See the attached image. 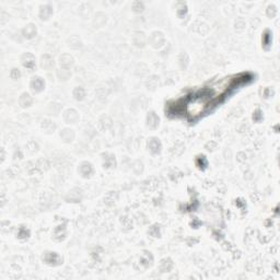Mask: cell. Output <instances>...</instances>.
<instances>
[{
	"instance_id": "obj_6",
	"label": "cell",
	"mask_w": 280,
	"mask_h": 280,
	"mask_svg": "<svg viewBox=\"0 0 280 280\" xmlns=\"http://www.w3.org/2000/svg\"><path fill=\"white\" fill-rule=\"evenodd\" d=\"M270 44H271V34H270L269 31H267L264 35H263V45H264L265 48L268 49Z\"/></svg>"
},
{
	"instance_id": "obj_8",
	"label": "cell",
	"mask_w": 280,
	"mask_h": 280,
	"mask_svg": "<svg viewBox=\"0 0 280 280\" xmlns=\"http://www.w3.org/2000/svg\"><path fill=\"white\" fill-rule=\"evenodd\" d=\"M52 8L49 7V5H47V7H45V8H43L42 9V11H41V16H42V19H48V16H50V13H52Z\"/></svg>"
},
{
	"instance_id": "obj_1",
	"label": "cell",
	"mask_w": 280,
	"mask_h": 280,
	"mask_svg": "<svg viewBox=\"0 0 280 280\" xmlns=\"http://www.w3.org/2000/svg\"><path fill=\"white\" fill-rule=\"evenodd\" d=\"M149 148L151 150V152L153 153H158L161 149V143L159 141V139L157 138H152L149 141Z\"/></svg>"
},
{
	"instance_id": "obj_3",
	"label": "cell",
	"mask_w": 280,
	"mask_h": 280,
	"mask_svg": "<svg viewBox=\"0 0 280 280\" xmlns=\"http://www.w3.org/2000/svg\"><path fill=\"white\" fill-rule=\"evenodd\" d=\"M148 125L151 128H155L159 125V117L155 115V113H150L148 115Z\"/></svg>"
},
{
	"instance_id": "obj_9",
	"label": "cell",
	"mask_w": 280,
	"mask_h": 280,
	"mask_svg": "<svg viewBox=\"0 0 280 280\" xmlns=\"http://www.w3.org/2000/svg\"><path fill=\"white\" fill-rule=\"evenodd\" d=\"M24 34L27 37H32V36H34L36 34V29L33 25H29L24 30Z\"/></svg>"
},
{
	"instance_id": "obj_2",
	"label": "cell",
	"mask_w": 280,
	"mask_h": 280,
	"mask_svg": "<svg viewBox=\"0 0 280 280\" xmlns=\"http://www.w3.org/2000/svg\"><path fill=\"white\" fill-rule=\"evenodd\" d=\"M32 89L36 92H40V91L43 90L44 88V81L41 78H34V80L32 81Z\"/></svg>"
},
{
	"instance_id": "obj_13",
	"label": "cell",
	"mask_w": 280,
	"mask_h": 280,
	"mask_svg": "<svg viewBox=\"0 0 280 280\" xmlns=\"http://www.w3.org/2000/svg\"><path fill=\"white\" fill-rule=\"evenodd\" d=\"M11 77H12V78H19L20 71L18 70V69H13V70H12V74H11Z\"/></svg>"
},
{
	"instance_id": "obj_10",
	"label": "cell",
	"mask_w": 280,
	"mask_h": 280,
	"mask_svg": "<svg viewBox=\"0 0 280 280\" xmlns=\"http://www.w3.org/2000/svg\"><path fill=\"white\" fill-rule=\"evenodd\" d=\"M74 95L76 96L77 100H82L83 96H85V90L82 88H77L74 92Z\"/></svg>"
},
{
	"instance_id": "obj_11",
	"label": "cell",
	"mask_w": 280,
	"mask_h": 280,
	"mask_svg": "<svg viewBox=\"0 0 280 280\" xmlns=\"http://www.w3.org/2000/svg\"><path fill=\"white\" fill-rule=\"evenodd\" d=\"M196 163H197V165L200 168V169L204 170L205 168L207 166V160L205 157H198V159H197V161H196Z\"/></svg>"
},
{
	"instance_id": "obj_4",
	"label": "cell",
	"mask_w": 280,
	"mask_h": 280,
	"mask_svg": "<svg viewBox=\"0 0 280 280\" xmlns=\"http://www.w3.org/2000/svg\"><path fill=\"white\" fill-rule=\"evenodd\" d=\"M45 261L48 264H55V263L59 261V256L56 253H47L46 256H45Z\"/></svg>"
},
{
	"instance_id": "obj_7",
	"label": "cell",
	"mask_w": 280,
	"mask_h": 280,
	"mask_svg": "<svg viewBox=\"0 0 280 280\" xmlns=\"http://www.w3.org/2000/svg\"><path fill=\"white\" fill-rule=\"evenodd\" d=\"M20 103L22 106H29L32 103V99L29 94H23L20 99Z\"/></svg>"
},
{
	"instance_id": "obj_5",
	"label": "cell",
	"mask_w": 280,
	"mask_h": 280,
	"mask_svg": "<svg viewBox=\"0 0 280 280\" xmlns=\"http://www.w3.org/2000/svg\"><path fill=\"white\" fill-rule=\"evenodd\" d=\"M80 171H81V173H82L83 176L87 177L92 173V166H91V164H89V163H83L81 165V168H80Z\"/></svg>"
},
{
	"instance_id": "obj_12",
	"label": "cell",
	"mask_w": 280,
	"mask_h": 280,
	"mask_svg": "<svg viewBox=\"0 0 280 280\" xmlns=\"http://www.w3.org/2000/svg\"><path fill=\"white\" fill-rule=\"evenodd\" d=\"M253 118H254V120H257V122H258V120H261V111H257V112H256L255 114H254Z\"/></svg>"
}]
</instances>
